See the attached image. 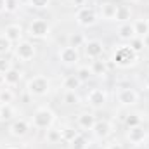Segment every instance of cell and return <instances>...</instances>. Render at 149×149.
<instances>
[{
    "label": "cell",
    "mask_w": 149,
    "mask_h": 149,
    "mask_svg": "<svg viewBox=\"0 0 149 149\" xmlns=\"http://www.w3.org/2000/svg\"><path fill=\"white\" fill-rule=\"evenodd\" d=\"M139 61V54L130 47V45H120L118 49H114L113 52V63L118 66V68H130V66H135Z\"/></svg>",
    "instance_id": "6da1fadb"
},
{
    "label": "cell",
    "mask_w": 149,
    "mask_h": 149,
    "mask_svg": "<svg viewBox=\"0 0 149 149\" xmlns=\"http://www.w3.org/2000/svg\"><path fill=\"white\" fill-rule=\"evenodd\" d=\"M26 88H28V92H30L31 95H35V97H43V95H47L49 90H50V81H49L47 76H42V74H40V76H33V78L28 81Z\"/></svg>",
    "instance_id": "7a4b0ae2"
},
{
    "label": "cell",
    "mask_w": 149,
    "mask_h": 149,
    "mask_svg": "<svg viewBox=\"0 0 149 149\" xmlns=\"http://www.w3.org/2000/svg\"><path fill=\"white\" fill-rule=\"evenodd\" d=\"M54 120H56V114L49 108H38L33 114V127L40 128V130H47L52 127Z\"/></svg>",
    "instance_id": "3957f363"
},
{
    "label": "cell",
    "mask_w": 149,
    "mask_h": 149,
    "mask_svg": "<svg viewBox=\"0 0 149 149\" xmlns=\"http://www.w3.org/2000/svg\"><path fill=\"white\" fill-rule=\"evenodd\" d=\"M76 23L83 28H88V26H94L97 23V14L94 9L90 7H81L78 12H76Z\"/></svg>",
    "instance_id": "277c9868"
},
{
    "label": "cell",
    "mask_w": 149,
    "mask_h": 149,
    "mask_svg": "<svg viewBox=\"0 0 149 149\" xmlns=\"http://www.w3.org/2000/svg\"><path fill=\"white\" fill-rule=\"evenodd\" d=\"M87 102L90 108L94 109H101L106 102H108V94L102 90V88H92L87 95Z\"/></svg>",
    "instance_id": "5b68a950"
},
{
    "label": "cell",
    "mask_w": 149,
    "mask_h": 149,
    "mask_svg": "<svg viewBox=\"0 0 149 149\" xmlns=\"http://www.w3.org/2000/svg\"><path fill=\"white\" fill-rule=\"evenodd\" d=\"M59 61L64 64V66H74V64H78V61H80V54H78V49H74V47H63L61 50H59Z\"/></svg>",
    "instance_id": "8992f818"
},
{
    "label": "cell",
    "mask_w": 149,
    "mask_h": 149,
    "mask_svg": "<svg viewBox=\"0 0 149 149\" xmlns=\"http://www.w3.org/2000/svg\"><path fill=\"white\" fill-rule=\"evenodd\" d=\"M16 57L21 61H31L35 57V45L28 40H21L16 47Z\"/></svg>",
    "instance_id": "52a82bcc"
},
{
    "label": "cell",
    "mask_w": 149,
    "mask_h": 149,
    "mask_svg": "<svg viewBox=\"0 0 149 149\" xmlns=\"http://www.w3.org/2000/svg\"><path fill=\"white\" fill-rule=\"evenodd\" d=\"M28 31H30V35L33 38H45L50 33V26H49L47 21H43V19H35V21L30 23Z\"/></svg>",
    "instance_id": "ba28073f"
},
{
    "label": "cell",
    "mask_w": 149,
    "mask_h": 149,
    "mask_svg": "<svg viewBox=\"0 0 149 149\" xmlns=\"http://www.w3.org/2000/svg\"><path fill=\"white\" fill-rule=\"evenodd\" d=\"M102 52H104L102 42H99V40H88V42H85V54H87V57L99 59L102 56Z\"/></svg>",
    "instance_id": "9c48e42d"
},
{
    "label": "cell",
    "mask_w": 149,
    "mask_h": 149,
    "mask_svg": "<svg viewBox=\"0 0 149 149\" xmlns=\"http://www.w3.org/2000/svg\"><path fill=\"white\" fill-rule=\"evenodd\" d=\"M9 132H10L12 137H24V135L30 132V123H28L26 120H23V118L14 120V121L10 123V127H9Z\"/></svg>",
    "instance_id": "30bf717a"
},
{
    "label": "cell",
    "mask_w": 149,
    "mask_h": 149,
    "mask_svg": "<svg viewBox=\"0 0 149 149\" xmlns=\"http://www.w3.org/2000/svg\"><path fill=\"white\" fill-rule=\"evenodd\" d=\"M137 101H139V94L134 88H123L118 94V102L121 106H134L137 104Z\"/></svg>",
    "instance_id": "8fae6325"
},
{
    "label": "cell",
    "mask_w": 149,
    "mask_h": 149,
    "mask_svg": "<svg viewBox=\"0 0 149 149\" xmlns=\"http://www.w3.org/2000/svg\"><path fill=\"white\" fill-rule=\"evenodd\" d=\"M92 132H94V135H95L97 139H106V137L113 132V127L108 120H99V121H95Z\"/></svg>",
    "instance_id": "7c38bea8"
},
{
    "label": "cell",
    "mask_w": 149,
    "mask_h": 149,
    "mask_svg": "<svg viewBox=\"0 0 149 149\" xmlns=\"http://www.w3.org/2000/svg\"><path fill=\"white\" fill-rule=\"evenodd\" d=\"M146 137H148V134L142 127H134V128H128V132H127V139L135 146L142 144L146 141Z\"/></svg>",
    "instance_id": "4fadbf2b"
},
{
    "label": "cell",
    "mask_w": 149,
    "mask_h": 149,
    "mask_svg": "<svg viewBox=\"0 0 149 149\" xmlns=\"http://www.w3.org/2000/svg\"><path fill=\"white\" fill-rule=\"evenodd\" d=\"M5 38L10 42V43H19L21 42V37H23V28L19 24H9L3 31Z\"/></svg>",
    "instance_id": "5bb4252c"
},
{
    "label": "cell",
    "mask_w": 149,
    "mask_h": 149,
    "mask_svg": "<svg viewBox=\"0 0 149 149\" xmlns=\"http://www.w3.org/2000/svg\"><path fill=\"white\" fill-rule=\"evenodd\" d=\"M95 121L97 120H95V116L92 113H81L78 116V127L83 128V130H92L94 125H95Z\"/></svg>",
    "instance_id": "9a60e30c"
},
{
    "label": "cell",
    "mask_w": 149,
    "mask_h": 149,
    "mask_svg": "<svg viewBox=\"0 0 149 149\" xmlns=\"http://www.w3.org/2000/svg\"><path fill=\"white\" fill-rule=\"evenodd\" d=\"M101 16L104 21H114V16H116V5L111 2H104L101 5Z\"/></svg>",
    "instance_id": "2e32d148"
},
{
    "label": "cell",
    "mask_w": 149,
    "mask_h": 149,
    "mask_svg": "<svg viewBox=\"0 0 149 149\" xmlns=\"http://www.w3.org/2000/svg\"><path fill=\"white\" fill-rule=\"evenodd\" d=\"M118 37L121 38V40H132V38L135 37V31H134V24H130V23H123L120 28H118Z\"/></svg>",
    "instance_id": "e0dca14e"
},
{
    "label": "cell",
    "mask_w": 149,
    "mask_h": 149,
    "mask_svg": "<svg viewBox=\"0 0 149 149\" xmlns=\"http://www.w3.org/2000/svg\"><path fill=\"white\" fill-rule=\"evenodd\" d=\"M134 31H135V37L144 38L149 33V21L148 19H137L134 23Z\"/></svg>",
    "instance_id": "ac0fdd59"
},
{
    "label": "cell",
    "mask_w": 149,
    "mask_h": 149,
    "mask_svg": "<svg viewBox=\"0 0 149 149\" xmlns=\"http://www.w3.org/2000/svg\"><path fill=\"white\" fill-rule=\"evenodd\" d=\"M130 17H132V10H130V7H127V5H120V7H116L114 21H118V23H127Z\"/></svg>",
    "instance_id": "d6986e66"
},
{
    "label": "cell",
    "mask_w": 149,
    "mask_h": 149,
    "mask_svg": "<svg viewBox=\"0 0 149 149\" xmlns=\"http://www.w3.org/2000/svg\"><path fill=\"white\" fill-rule=\"evenodd\" d=\"M78 135H80V134H78V130L73 128V127H66V128H63V130H61V141H63V142H66V144H71Z\"/></svg>",
    "instance_id": "ffe728a7"
},
{
    "label": "cell",
    "mask_w": 149,
    "mask_h": 149,
    "mask_svg": "<svg viewBox=\"0 0 149 149\" xmlns=\"http://www.w3.org/2000/svg\"><path fill=\"white\" fill-rule=\"evenodd\" d=\"M90 71H92V74H95V76H106V73H108L106 63L101 61V59H94L92 64H90Z\"/></svg>",
    "instance_id": "44dd1931"
},
{
    "label": "cell",
    "mask_w": 149,
    "mask_h": 149,
    "mask_svg": "<svg viewBox=\"0 0 149 149\" xmlns=\"http://www.w3.org/2000/svg\"><path fill=\"white\" fill-rule=\"evenodd\" d=\"M3 78H5V83L7 85H17L19 81H21V73L17 71V70H14V68H10L7 73L3 74Z\"/></svg>",
    "instance_id": "7402d4cb"
},
{
    "label": "cell",
    "mask_w": 149,
    "mask_h": 149,
    "mask_svg": "<svg viewBox=\"0 0 149 149\" xmlns=\"http://www.w3.org/2000/svg\"><path fill=\"white\" fill-rule=\"evenodd\" d=\"M80 85H81V81H80V78L76 76V74H70V76H66L64 78V88L66 90H76V88H80Z\"/></svg>",
    "instance_id": "603a6c76"
},
{
    "label": "cell",
    "mask_w": 149,
    "mask_h": 149,
    "mask_svg": "<svg viewBox=\"0 0 149 149\" xmlns=\"http://www.w3.org/2000/svg\"><path fill=\"white\" fill-rule=\"evenodd\" d=\"M45 141L50 142V144H57L61 141V130H56V128H47V134H45Z\"/></svg>",
    "instance_id": "cb8c5ba5"
},
{
    "label": "cell",
    "mask_w": 149,
    "mask_h": 149,
    "mask_svg": "<svg viewBox=\"0 0 149 149\" xmlns=\"http://www.w3.org/2000/svg\"><path fill=\"white\" fill-rule=\"evenodd\" d=\"M141 123H142V118H141V114H137V113H132V114H128V116L125 118V125H127L128 128L141 127Z\"/></svg>",
    "instance_id": "d4e9b609"
},
{
    "label": "cell",
    "mask_w": 149,
    "mask_h": 149,
    "mask_svg": "<svg viewBox=\"0 0 149 149\" xmlns=\"http://www.w3.org/2000/svg\"><path fill=\"white\" fill-rule=\"evenodd\" d=\"M14 108H12V104H0V116H2V120H12L14 118Z\"/></svg>",
    "instance_id": "484cf974"
},
{
    "label": "cell",
    "mask_w": 149,
    "mask_h": 149,
    "mask_svg": "<svg viewBox=\"0 0 149 149\" xmlns=\"http://www.w3.org/2000/svg\"><path fill=\"white\" fill-rule=\"evenodd\" d=\"M14 101V92L10 88H0V104H10Z\"/></svg>",
    "instance_id": "4316f807"
},
{
    "label": "cell",
    "mask_w": 149,
    "mask_h": 149,
    "mask_svg": "<svg viewBox=\"0 0 149 149\" xmlns=\"http://www.w3.org/2000/svg\"><path fill=\"white\" fill-rule=\"evenodd\" d=\"M76 76L80 78V81L83 83V81H88L90 78H92V71H90V68L88 66H80L78 68V71H76Z\"/></svg>",
    "instance_id": "83f0119b"
},
{
    "label": "cell",
    "mask_w": 149,
    "mask_h": 149,
    "mask_svg": "<svg viewBox=\"0 0 149 149\" xmlns=\"http://www.w3.org/2000/svg\"><path fill=\"white\" fill-rule=\"evenodd\" d=\"M83 43H85L83 35H80V33H73V35H70V47L78 49V47H81Z\"/></svg>",
    "instance_id": "f1b7e54d"
},
{
    "label": "cell",
    "mask_w": 149,
    "mask_h": 149,
    "mask_svg": "<svg viewBox=\"0 0 149 149\" xmlns=\"http://www.w3.org/2000/svg\"><path fill=\"white\" fill-rule=\"evenodd\" d=\"M87 148H88V141L83 135H78L71 142V149H87Z\"/></svg>",
    "instance_id": "f546056e"
},
{
    "label": "cell",
    "mask_w": 149,
    "mask_h": 149,
    "mask_svg": "<svg viewBox=\"0 0 149 149\" xmlns=\"http://www.w3.org/2000/svg\"><path fill=\"white\" fill-rule=\"evenodd\" d=\"M128 45H130V47H132V49H134L137 54H139V52L144 49V40H142L141 37H134L130 42H128Z\"/></svg>",
    "instance_id": "4dcf8cb0"
},
{
    "label": "cell",
    "mask_w": 149,
    "mask_h": 149,
    "mask_svg": "<svg viewBox=\"0 0 149 149\" xmlns=\"http://www.w3.org/2000/svg\"><path fill=\"white\" fill-rule=\"evenodd\" d=\"M10 45H12V43L5 38V35H0V56H2V54H7V52L10 50Z\"/></svg>",
    "instance_id": "1f68e13d"
},
{
    "label": "cell",
    "mask_w": 149,
    "mask_h": 149,
    "mask_svg": "<svg viewBox=\"0 0 149 149\" xmlns=\"http://www.w3.org/2000/svg\"><path fill=\"white\" fill-rule=\"evenodd\" d=\"M78 101H80V99H78V95L74 94L73 90H68V92L64 94V102H66V104H78Z\"/></svg>",
    "instance_id": "d6a6232c"
},
{
    "label": "cell",
    "mask_w": 149,
    "mask_h": 149,
    "mask_svg": "<svg viewBox=\"0 0 149 149\" xmlns=\"http://www.w3.org/2000/svg\"><path fill=\"white\" fill-rule=\"evenodd\" d=\"M30 5L35 9H47L50 5V0H30Z\"/></svg>",
    "instance_id": "836d02e7"
},
{
    "label": "cell",
    "mask_w": 149,
    "mask_h": 149,
    "mask_svg": "<svg viewBox=\"0 0 149 149\" xmlns=\"http://www.w3.org/2000/svg\"><path fill=\"white\" fill-rule=\"evenodd\" d=\"M10 68H12V63L9 59H5V57H0V73L5 74Z\"/></svg>",
    "instance_id": "e575fe53"
},
{
    "label": "cell",
    "mask_w": 149,
    "mask_h": 149,
    "mask_svg": "<svg viewBox=\"0 0 149 149\" xmlns=\"http://www.w3.org/2000/svg\"><path fill=\"white\" fill-rule=\"evenodd\" d=\"M17 0H5V10L7 12H14L16 9H17Z\"/></svg>",
    "instance_id": "d590c367"
},
{
    "label": "cell",
    "mask_w": 149,
    "mask_h": 149,
    "mask_svg": "<svg viewBox=\"0 0 149 149\" xmlns=\"http://www.w3.org/2000/svg\"><path fill=\"white\" fill-rule=\"evenodd\" d=\"M106 149H123V146H121L118 141H114V142H111V144H109Z\"/></svg>",
    "instance_id": "8d00e7d4"
},
{
    "label": "cell",
    "mask_w": 149,
    "mask_h": 149,
    "mask_svg": "<svg viewBox=\"0 0 149 149\" xmlns=\"http://www.w3.org/2000/svg\"><path fill=\"white\" fill-rule=\"evenodd\" d=\"M73 3L76 5V7H81V5L85 3V0H73Z\"/></svg>",
    "instance_id": "74e56055"
},
{
    "label": "cell",
    "mask_w": 149,
    "mask_h": 149,
    "mask_svg": "<svg viewBox=\"0 0 149 149\" xmlns=\"http://www.w3.org/2000/svg\"><path fill=\"white\" fill-rule=\"evenodd\" d=\"M142 40H144V47H149V33H148L144 38H142Z\"/></svg>",
    "instance_id": "f35d334b"
},
{
    "label": "cell",
    "mask_w": 149,
    "mask_h": 149,
    "mask_svg": "<svg viewBox=\"0 0 149 149\" xmlns=\"http://www.w3.org/2000/svg\"><path fill=\"white\" fill-rule=\"evenodd\" d=\"M5 10V0H0V12Z\"/></svg>",
    "instance_id": "ab89813d"
},
{
    "label": "cell",
    "mask_w": 149,
    "mask_h": 149,
    "mask_svg": "<svg viewBox=\"0 0 149 149\" xmlns=\"http://www.w3.org/2000/svg\"><path fill=\"white\" fill-rule=\"evenodd\" d=\"M5 85V78H3V74L0 73V87H3Z\"/></svg>",
    "instance_id": "60d3db41"
},
{
    "label": "cell",
    "mask_w": 149,
    "mask_h": 149,
    "mask_svg": "<svg viewBox=\"0 0 149 149\" xmlns=\"http://www.w3.org/2000/svg\"><path fill=\"white\" fill-rule=\"evenodd\" d=\"M146 88H148V90H149V76H148V78H146Z\"/></svg>",
    "instance_id": "b9f144b4"
},
{
    "label": "cell",
    "mask_w": 149,
    "mask_h": 149,
    "mask_svg": "<svg viewBox=\"0 0 149 149\" xmlns=\"http://www.w3.org/2000/svg\"><path fill=\"white\" fill-rule=\"evenodd\" d=\"M125 2H128V3H135V2H139V0H125Z\"/></svg>",
    "instance_id": "7bdbcfd3"
},
{
    "label": "cell",
    "mask_w": 149,
    "mask_h": 149,
    "mask_svg": "<svg viewBox=\"0 0 149 149\" xmlns=\"http://www.w3.org/2000/svg\"><path fill=\"white\" fill-rule=\"evenodd\" d=\"M7 149H17V148H7Z\"/></svg>",
    "instance_id": "ee69618b"
},
{
    "label": "cell",
    "mask_w": 149,
    "mask_h": 149,
    "mask_svg": "<svg viewBox=\"0 0 149 149\" xmlns=\"http://www.w3.org/2000/svg\"><path fill=\"white\" fill-rule=\"evenodd\" d=\"M97 149H106V148H97Z\"/></svg>",
    "instance_id": "f6af8a7d"
},
{
    "label": "cell",
    "mask_w": 149,
    "mask_h": 149,
    "mask_svg": "<svg viewBox=\"0 0 149 149\" xmlns=\"http://www.w3.org/2000/svg\"><path fill=\"white\" fill-rule=\"evenodd\" d=\"M0 120H2V116H0Z\"/></svg>",
    "instance_id": "bcb514c9"
}]
</instances>
